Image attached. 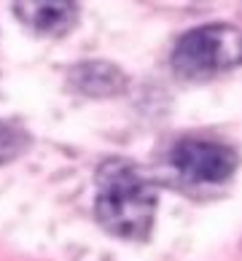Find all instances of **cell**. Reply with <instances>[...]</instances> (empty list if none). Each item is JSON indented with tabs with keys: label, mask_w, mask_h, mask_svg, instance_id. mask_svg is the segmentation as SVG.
Wrapping results in <instances>:
<instances>
[{
	"label": "cell",
	"mask_w": 242,
	"mask_h": 261,
	"mask_svg": "<svg viewBox=\"0 0 242 261\" xmlns=\"http://www.w3.org/2000/svg\"><path fill=\"white\" fill-rule=\"evenodd\" d=\"M239 30L231 24H207L186 33L172 51V67L183 79H210L239 60Z\"/></svg>",
	"instance_id": "2"
},
{
	"label": "cell",
	"mask_w": 242,
	"mask_h": 261,
	"mask_svg": "<svg viewBox=\"0 0 242 261\" xmlns=\"http://www.w3.org/2000/svg\"><path fill=\"white\" fill-rule=\"evenodd\" d=\"M75 86L86 94H111L121 89V73L111 65H78L73 75Z\"/></svg>",
	"instance_id": "5"
},
{
	"label": "cell",
	"mask_w": 242,
	"mask_h": 261,
	"mask_svg": "<svg viewBox=\"0 0 242 261\" xmlns=\"http://www.w3.org/2000/svg\"><path fill=\"white\" fill-rule=\"evenodd\" d=\"M22 146H24L22 132L14 129L11 124H3V121H0V162L14 159L16 153L22 151Z\"/></svg>",
	"instance_id": "6"
},
{
	"label": "cell",
	"mask_w": 242,
	"mask_h": 261,
	"mask_svg": "<svg viewBox=\"0 0 242 261\" xmlns=\"http://www.w3.org/2000/svg\"><path fill=\"white\" fill-rule=\"evenodd\" d=\"M172 164L197 183H221L234 172V153L207 140H183L172 151Z\"/></svg>",
	"instance_id": "3"
},
{
	"label": "cell",
	"mask_w": 242,
	"mask_h": 261,
	"mask_svg": "<svg viewBox=\"0 0 242 261\" xmlns=\"http://www.w3.org/2000/svg\"><path fill=\"white\" fill-rule=\"evenodd\" d=\"M19 22L41 35H62L75 22V0H14Z\"/></svg>",
	"instance_id": "4"
},
{
	"label": "cell",
	"mask_w": 242,
	"mask_h": 261,
	"mask_svg": "<svg viewBox=\"0 0 242 261\" xmlns=\"http://www.w3.org/2000/svg\"><path fill=\"white\" fill-rule=\"evenodd\" d=\"M97 218L121 240H145L156 216V194L138 167L124 159L105 162L97 172Z\"/></svg>",
	"instance_id": "1"
}]
</instances>
